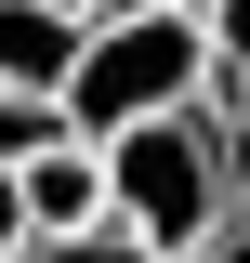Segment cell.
I'll use <instances>...</instances> for the list:
<instances>
[{
    "label": "cell",
    "instance_id": "6",
    "mask_svg": "<svg viewBox=\"0 0 250 263\" xmlns=\"http://www.w3.org/2000/svg\"><path fill=\"white\" fill-rule=\"evenodd\" d=\"M211 105L250 132V0H211Z\"/></svg>",
    "mask_w": 250,
    "mask_h": 263
},
{
    "label": "cell",
    "instance_id": "8",
    "mask_svg": "<svg viewBox=\"0 0 250 263\" xmlns=\"http://www.w3.org/2000/svg\"><path fill=\"white\" fill-rule=\"evenodd\" d=\"M27 250V171H0V263Z\"/></svg>",
    "mask_w": 250,
    "mask_h": 263
},
{
    "label": "cell",
    "instance_id": "1",
    "mask_svg": "<svg viewBox=\"0 0 250 263\" xmlns=\"http://www.w3.org/2000/svg\"><path fill=\"white\" fill-rule=\"evenodd\" d=\"M105 184H119V224L145 237V250H171V263H185V250H211V237L250 211V132L198 92L185 119L119 132V145H105Z\"/></svg>",
    "mask_w": 250,
    "mask_h": 263
},
{
    "label": "cell",
    "instance_id": "11",
    "mask_svg": "<svg viewBox=\"0 0 250 263\" xmlns=\"http://www.w3.org/2000/svg\"><path fill=\"white\" fill-rule=\"evenodd\" d=\"M171 13H211V0H171Z\"/></svg>",
    "mask_w": 250,
    "mask_h": 263
},
{
    "label": "cell",
    "instance_id": "5",
    "mask_svg": "<svg viewBox=\"0 0 250 263\" xmlns=\"http://www.w3.org/2000/svg\"><path fill=\"white\" fill-rule=\"evenodd\" d=\"M53 145H93V132L66 119L53 92H0V171H40Z\"/></svg>",
    "mask_w": 250,
    "mask_h": 263
},
{
    "label": "cell",
    "instance_id": "3",
    "mask_svg": "<svg viewBox=\"0 0 250 263\" xmlns=\"http://www.w3.org/2000/svg\"><path fill=\"white\" fill-rule=\"evenodd\" d=\"M79 53H93V13H53V0H0V92H53V105H66Z\"/></svg>",
    "mask_w": 250,
    "mask_h": 263
},
{
    "label": "cell",
    "instance_id": "2",
    "mask_svg": "<svg viewBox=\"0 0 250 263\" xmlns=\"http://www.w3.org/2000/svg\"><path fill=\"white\" fill-rule=\"evenodd\" d=\"M211 92V13H132V27H93V53H79V79H66V119L93 132V145H119V132L145 119H185V105Z\"/></svg>",
    "mask_w": 250,
    "mask_h": 263
},
{
    "label": "cell",
    "instance_id": "12",
    "mask_svg": "<svg viewBox=\"0 0 250 263\" xmlns=\"http://www.w3.org/2000/svg\"><path fill=\"white\" fill-rule=\"evenodd\" d=\"M53 13H93V0H53Z\"/></svg>",
    "mask_w": 250,
    "mask_h": 263
},
{
    "label": "cell",
    "instance_id": "10",
    "mask_svg": "<svg viewBox=\"0 0 250 263\" xmlns=\"http://www.w3.org/2000/svg\"><path fill=\"white\" fill-rule=\"evenodd\" d=\"M132 13H158V0H93V27H132Z\"/></svg>",
    "mask_w": 250,
    "mask_h": 263
},
{
    "label": "cell",
    "instance_id": "7",
    "mask_svg": "<svg viewBox=\"0 0 250 263\" xmlns=\"http://www.w3.org/2000/svg\"><path fill=\"white\" fill-rule=\"evenodd\" d=\"M13 263H171V250H145L132 224H93V237H27Z\"/></svg>",
    "mask_w": 250,
    "mask_h": 263
},
{
    "label": "cell",
    "instance_id": "9",
    "mask_svg": "<svg viewBox=\"0 0 250 263\" xmlns=\"http://www.w3.org/2000/svg\"><path fill=\"white\" fill-rule=\"evenodd\" d=\"M185 263H250V211H237V224L211 237V250H185Z\"/></svg>",
    "mask_w": 250,
    "mask_h": 263
},
{
    "label": "cell",
    "instance_id": "4",
    "mask_svg": "<svg viewBox=\"0 0 250 263\" xmlns=\"http://www.w3.org/2000/svg\"><path fill=\"white\" fill-rule=\"evenodd\" d=\"M119 224V184H105V145H53L27 171V237H93Z\"/></svg>",
    "mask_w": 250,
    "mask_h": 263
}]
</instances>
